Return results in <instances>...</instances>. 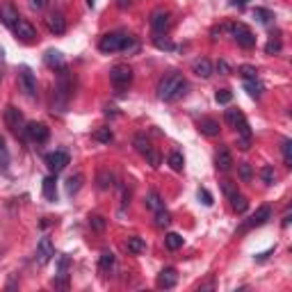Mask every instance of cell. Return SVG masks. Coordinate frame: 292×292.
<instances>
[{
	"mask_svg": "<svg viewBox=\"0 0 292 292\" xmlns=\"http://www.w3.org/2000/svg\"><path fill=\"white\" fill-rule=\"evenodd\" d=\"M185 89H187V83H185V78L180 73H167L158 83V98L167 103L176 101V98H180L185 94Z\"/></svg>",
	"mask_w": 292,
	"mask_h": 292,
	"instance_id": "cell-1",
	"label": "cell"
},
{
	"mask_svg": "<svg viewBox=\"0 0 292 292\" xmlns=\"http://www.w3.org/2000/svg\"><path fill=\"white\" fill-rule=\"evenodd\" d=\"M73 96V80H71V73L64 69H60V78H57V84H55V105L60 112H64V108L69 105Z\"/></svg>",
	"mask_w": 292,
	"mask_h": 292,
	"instance_id": "cell-2",
	"label": "cell"
},
{
	"mask_svg": "<svg viewBox=\"0 0 292 292\" xmlns=\"http://www.w3.org/2000/svg\"><path fill=\"white\" fill-rule=\"evenodd\" d=\"M132 39L128 35H121V32H112V35H105L98 42V48H101L103 53H119V50H128L132 48Z\"/></svg>",
	"mask_w": 292,
	"mask_h": 292,
	"instance_id": "cell-3",
	"label": "cell"
},
{
	"mask_svg": "<svg viewBox=\"0 0 292 292\" xmlns=\"http://www.w3.org/2000/svg\"><path fill=\"white\" fill-rule=\"evenodd\" d=\"M5 125L16 137H25V135H28V124H25L23 114L18 112L14 105H7L5 108Z\"/></svg>",
	"mask_w": 292,
	"mask_h": 292,
	"instance_id": "cell-4",
	"label": "cell"
},
{
	"mask_svg": "<svg viewBox=\"0 0 292 292\" xmlns=\"http://www.w3.org/2000/svg\"><path fill=\"white\" fill-rule=\"evenodd\" d=\"M110 83L114 84L117 91H124L132 83V69L128 64H117L110 69Z\"/></svg>",
	"mask_w": 292,
	"mask_h": 292,
	"instance_id": "cell-5",
	"label": "cell"
},
{
	"mask_svg": "<svg viewBox=\"0 0 292 292\" xmlns=\"http://www.w3.org/2000/svg\"><path fill=\"white\" fill-rule=\"evenodd\" d=\"M228 30H231L233 39L238 42V46L247 48V50H251V48L256 46V35H253L245 23H233V25H228Z\"/></svg>",
	"mask_w": 292,
	"mask_h": 292,
	"instance_id": "cell-6",
	"label": "cell"
},
{
	"mask_svg": "<svg viewBox=\"0 0 292 292\" xmlns=\"http://www.w3.org/2000/svg\"><path fill=\"white\" fill-rule=\"evenodd\" d=\"M269 219H272V208H269V206H260V208L240 226L238 233H247V231H251V228H258V226H262V224H267Z\"/></svg>",
	"mask_w": 292,
	"mask_h": 292,
	"instance_id": "cell-7",
	"label": "cell"
},
{
	"mask_svg": "<svg viewBox=\"0 0 292 292\" xmlns=\"http://www.w3.org/2000/svg\"><path fill=\"white\" fill-rule=\"evenodd\" d=\"M169 25H171V14L167 9H155L151 14V30H153L155 37H162L165 32L169 30Z\"/></svg>",
	"mask_w": 292,
	"mask_h": 292,
	"instance_id": "cell-8",
	"label": "cell"
},
{
	"mask_svg": "<svg viewBox=\"0 0 292 292\" xmlns=\"http://www.w3.org/2000/svg\"><path fill=\"white\" fill-rule=\"evenodd\" d=\"M14 35H16L18 42H23V43H35L37 42V28L30 23V21H25V18H18V23L12 28Z\"/></svg>",
	"mask_w": 292,
	"mask_h": 292,
	"instance_id": "cell-9",
	"label": "cell"
},
{
	"mask_svg": "<svg viewBox=\"0 0 292 292\" xmlns=\"http://www.w3.org/2000/svg\"><path fill=\"white\" fill-rule=\"evenodd\" d=\"M18 80H21V89L25 91L28 98H37V96H39V91H37V78H35L30 66H21Z\"/></svg>",
	"mask_w": 292,
	"mask_h": 292,
	"instance_id": "cell-10",
	"label": "cell"
},
{
	"mask_svg": "<svg viewBox=\"0 0 292 292\" xmlns=\"http://www.w3.org/2000/svg\"><path fill=\"white\" fill-rule=\"evenodd\" d=\"M66 165H69V153H66V151H53V153L46 155V167L50 169V173H55V176H57Z\"/></svg>",
	"mask_w": 292,
	"mask_h": 292,
	"instance_id": "cell-11",
	"label": "cell"
},
{
	"mask_svg": "<svg viewBox=\"0 0 292 292\" xmlns=\"http://www.w3.org/2000/svg\"><path fill=\"white\" fill-rule=\"evenodd\" d=\"M28 137L37 144H46L48 137H50V130H48L46 124H37V121H32V124H28Z\"/></svg>",
	"mask_w": 292,
	"mask_h": 292,
	"instance_id": "cell-12",
	"label": "cell"
},
{
	"mask_svg": "<svg viewBox=\"0 0 292 292\" xmlns=\"http://www.w3.org/2000/svg\"><path fill=\"white\" fill-rule=\"evenodd\" d=\"M53 256H55V249H53L50 238H42L39 245H37V262H39V265H48V260Z\"/></svg>",
	"mask_w": 292,
	"mask_h": 292,
	"instance_id": "cell-13",
	"label": "cell"
},
{
	"mask_svg": "<svg viewBox=\"0 0 292 292\" xmlns=\"http://www.w3.org/2000/svg\"><path fill=\"white\" fill-rule=\"evenodd\" d=\"M235 130H238L240 139H238V146L242 151H249L251 149V139H253V135H251V128H249V121L247 119H240V124L235 125Z\"/></svg>",
	"mask_w": 292,
	"mask_h": 292,
	"instance_id": "cell-14",
	"label": "cell"
},
{
	"mask_svg": "<svg viewBox=\"0 0 292 292\" xmlns=\"http://www.w3.org/2000/svg\"><path fill=\"white\" fill-rule=\"evenodd\" d=\"M18 9L12 5V2H5V5H0V21H2V25H7V28H14V25L18 23Z\"/></svg>",
	"mask_w": 292,
	"mask_h": 292,
	"instance_id": "cell-15",
	"label": "cell"
},
{
	"mask_svg": "<svg viewBox=\"0 0 292 292\" xmlns=\"http://www.w3.org/2000/svg\"><path fill=\"white\" fill-rule=\"evenodd\" d=\"M46 23H48V30L53 32V35H64L66 32V18L62 12H53L46 18Z\"/></svg>",
	"mask_w": 292,
	"mask_h": 292,
	"instance_id": "cell-16",
	"label": "cell"
},
{
	"mask_svg": "<svg viewBox=\"0 0 292 292\" xmlns=\"http://www.w3.org/2000/svg\"><path fill=\"white\" fill-rule=\"evenodd\" d=\"M178 283V272L173 267H165L158 274V288H165V290H169V288H173Z\"/></svg>",
	"mask_w": 292,
	"mask_h": 292,
	"instance_id": "cell-17",
	"label": "cell"
},
{
	"mask_svg": "<svg viewBox=\"0 0 292 292\" xmlns=\"http://www.w3.org/2000/svg\"><path fill=\"white\" fill-rule=\"evenodd\" d=\"M43 64H46L48 69H53V71H60V69H64V57H62L60 50L50 48V50H46V55H43Z\"/></svg>",
	"mask_w": 292,
	"mask_h": 292,
	"instance_id": "cell-18",
	"label": "cell"
},
{
	"mask_svg": "<svg viewBox=\"0 0 292 292\" xmlns=\"http://www.w3.org/2000/svg\"><path fill=\"white\" fill-rule=\"evenodd\" d=\"M192 73L199 76V78H210L212 76V64H210V60H206V57L194 60V64H192Z\"/></svg>",
	"mask_w": 292,
	"mask_h": 292,
	"instance_id": "cell-19",
	"label": "cell"
},
{
	"mask_svg": "<svg viewBox=\"0 0 292 292\" xmlns=\"http://www.w3.org/2000/svg\"><path fill=\"white\" fill-rule=\"evenodd\" d=\"M43 197H46V201H57V180H55V173L43 178Z\"/></svg>",
	"mask_w": 292,
	"mask_h": 292,
	"instance_id": "cell-20",
	"label": "cell"
},
{
	"mask_svg": "<svg viewBox=\"0 0 292 292\" xmlns=\"http://www.w3.org/2000/svg\"><path fill=\"white\" fill-rule=\"evenodd\" d=\"M215 165H217V169H219V171H228V169L233 167V155H231V151H228V149H219V153H217V158H215Z\"/></svg>",
	"mask_w": 292,
	"mask_h": 292,
	"instance_id": "cell-21",
	"label": "cell"
},
{
	"mask_svg": "<svg viewBox=\"0 0 292 292\" xmlns=\"http://www.w3.org/2000/svg\"><path fill=\"white\" fill-rule=\"evenodd\" d=\"M199 128H201V132L206 137H217L219 135V121L217 119H201Z\"/></svg>",
	"mask_w": 292,
	"mask_h": 292,
	"instance_id": "cell-22",
	"label": "cell"
},
{
	"mask_svg": "<svg viewBox=\"0 0 292 292\" xmlns=\"http://www.w3.org/2000/svg\"><path fill=\"white\" fill-rule=\"evenodd\" d=\"M83 180H84L83 173H73V176H69V180H66V194L73 197V194L83 187Z\"/></svg>",
	"mask_w": 292,
	"mask_h": 292,
	"instance_id": "cell-23",
	"label": "cell"
},
{
	"mask_svg": "<svg viewBox=\"0 0 292 292\" xmlns=\"http://www.w3.org/2000/svg\"><path fill=\"white\" fill-rule=\"evenodd\" d=\"M228 201H231V208L235 210V212H238V215H242V212H245L247 208H249V201H247V197H242V194H233L231 199H228Z\"/></svg>",
	"mask_w": 292,
	"mask_h": 292,
	"instance_id": "cell-24",
	"label": "cell"
},
{
	"mask_svg": "<svg viewBox=\"0 0 292 292\" xmlns=\"http://www.w3.org/2000/svg\"><path fill=\"white\" fill-rule=\"evenodd\" d=\"M144 203H146V208L149 210H160V208H165V203H162V199H160V194L155 190H151L149 194H146V199H144Z\"/></svg>",
	"mask_w": 292,
	"mask_h": 292,
	"instance_id": "cell-25",
	"label": "cell"
},
{
	"mask_svg": "<svg viewBox=\"0 0 292 292\" xmlns=\"http://www.w3.org/2000/svg\"><path fill=\"white\" fill-rule=\"evenodd\" d=\"M125 249L130 251V253H135V256H139V253H144V251H146V242H144L142 238H128V242H125Z\"/></svg>",
	"mask_w": 292,
	"mask_h": 292,
	"instance_id": "cell-26",
	"label": "cell"
},
{
	"mask_svg": "<svg viewBox=\"0 0 292 292\" xmlns=\"http://www.w3.org/2000/svg\"><path fill=\"white\" fill-rule=\"evenodd\" d=\"M245 89L249 91V96L251 98H260L262 96V84L258 83V78H251V80H245Z\"/></svg>",
	"mask_w": 292,
	"mask_h": 292,
	"instance_id": "cell-27",
	"label": "cell"
},
{
	"mask_svg": "<svg viewBox=\"0 0 292 292\" xmlns=\"http://www.w3.org/2000/svg\"><path fill=\"white\" fill-rule=\"evenodd\" d=\"M183 235H178V233H167V238H165V245H167L169 251H178L180 247H183Z\"/></svg>",
	"mask_w": 292,
	"mask_h": 292,
	"instance_id": "cell-28",
	"label": "cell"
},
{
	"mask_svg": "<svg viewBox=\"0 0 292 292\" xmlns=\"http://www.w3.org/2000/svg\"><path fill=\"white\" fill-rule=\"evenodd\" d=\"M132 146L137 149L139 155H146L151 149H153V146H151V142L144 137V135H135V139H132Z\"/></svg>",
	"mask_w": 292,
	"mask_h": 292,
	"instance_id": "cell-29",
	"label": "cell"
},
{
	"mask_svg": "<svg viewBox=\"0 0 292 292\" xmlns=\"http://www.w3.org/2000/svg\"><path fill=\"white\" fill-rule=\"evenodd\" d=\"M169 167H171L173 171H183V167H185V158H183V153H178V151L169 153Z\"/></svg>",
	"mask_w": 292,
	"mask_h": 292,
	"instance_id": "cell-30",
	"label": "cell"
},
{
	"mask_svg": "<svg viewBox=\"0 0 292 292\" xmlns=\"http://www.w3.org/2000/svg\"><path fill=\"white\" fill-rule=\"evenodd\" d=\"M253 18H256L258 23H265V25H267L269 21L274 18V14L269 12V9H262V7H256V9H253Z\"/></svg>",
	"mask_w": 292,
	"mask_h": 292,
	"instance_id": "cell-31",
	"label": "cell"
},
{
	"mask_svg": "<svg viewBox=\"0 0 292 292\" xmlns=\"http://www.w3.org/2000/svg\"><path fill=\"white\" fill-rule=\"evenodd\" d=\"M155 224L160 228H165V226H169L171 224V215H169L165 208H160V210H155Z\"/></svg>",
	"mask_w": 292,
	"mask_h": 292,
	"instance_id": "cell-32",
	"label": "cell"
},
{
	"mask_svg": "<svg viewBox=\"0 0 292 292\" xmlns=\"http://www.w3.org/2000/svg\"><path fill=\"white\" fill-rule=\"evenodd\" d=\"M94 139L96 142H101V144H110L114 139V135H112L110 128H98V130L94 132Z\"/></svg>",
	"mask_w": 292,
	"mask_h": 292,
	"instance_id": "cell-33",
	"label": "cell"
},
{
	"mask_svg": "<svg viewBox=\"0 0 292 292\" xmlns=\"http://www.w3.org/2000/svg\"><path fill=\"white\" fill-rule=\"evenodd\" d=\"M240 119H245V114L240 112V110H226V124L231 125V128H235V125L240 124Z\"/></svg>",
	"mask_w": 292,
	"mask_h": 292,
	"instance_id": "cell-34",
	"label": "cell"
},
{
	"mask_svg": "<svg viewBox=\"0 0 292 292\" xmlns=\"http://www.w3.org/2000/svg\"><path fill=\"white\" fill-rule=\"evenodd\" d=\"M281 153H283V162L288 167H292V139H286L281 144Z\"/></svg>",
	"mask_w": 292,
	"mask_h": 292,
	"instance_id": "cell-35",
	"label": "cell"
},
{
	"mask_svg": "<svg viewBox=\"0 0 292 292\" xmlns=\"http://www.w3.org/2000/svg\"><path fill=\"white\" fill-rule=\"evenodd\" d=\"M114 265V253L112 251H105V253H101V260H98V267L103 269V272H108L110 267Z\"/></svg>",
	"mask_w": 292,
	"mask_h": 292,
	"instance_id": "cell-36",
	"label": "cell"
},
{
	"mask_svg": "<svg viewBox=\"0 0 292 292\" xmlns=\"http://www.w3.org/2000/svg\"><path fill=\"white\" fill-rule=\"evenodd\" d=\"M281 48H283V46H281V39H279V37H272V39L267 42V46H265V53H267V55H276V53H281Z\"/></svg>",
	"mask_w": 292,
	"mask_h": 292,
	"instance_id": "cell-37",
	"label": "cell"
},
{
	"mask_svg": "<svg viewBox=\"0 0 292 292\" xmlns=\"http://www.w3.org/2000/svg\"><path fill=\"white\" fill-rule=\"evenodd\" d=\"M260 178H262V183H265V185H272V183H274V178H276L274 169L269 167V165H265V167L260 169Z\"/></svg>",
	"mask_w": 292,
	"mask_h": 292,
	"instance_id": "cell-38",
	"label": "cell"
},
{
	"mask_svg": "<svg viewBox=\"0 0 292 292\" xmlns=\"http://www.w3.org/2000/svg\"><path fill=\"white\" fill-rule=\"evenodd\" d=\"M240 178L245 180V183H251V178H253V169H251L249 162H242V165H240Z\"/></svg>",
	"mask_w": 292,
	"mask_h": 292,
	"instance_id": "cell-39",
	"label": "cell"
},
{
	"mask_svg": "<svg viewBox=\"0 0 292 292\" xmlns=\"http://www.w3.org/2000/svg\"><path fill=\"white\" fill-rule=\"evenodd\" d=\"M89 226L94 228V231H105V217H101V215H91L89 217Z\"/></svg>",
	"mask_w": 292,
	"mask_h": 292,
	"instance_id": "cell-40",
	"label": "cell"
},
{
	"mask_svg": "<svg viewBox=\"0 0 292 292\" xmlns=\"http://www.w3.org/2000/svg\"><path fill=\"white\" fill-rule=\"evenodd\" d=\"M144 158H146V162H149V165H151L153 169H158V167H160V153H158L155 149H151L149 153L144 155Z\"/></svg>",
	"mask_w": 292,
	"mask_h": 292,
	"instance_id": "cell-41",
	"label": "cell"
},
{
	"mask_svg": "<svg viewBox=\"0 0 292 292\" xmlns=\"http://www.w3.org/2000/svg\"><path fill=\"white\" fill-rule=\"evenodd\" d=\"M112 173H108V171H101L98 173V187H101V190H108L110 185H112Z\"/></svg>",
	"mask_w": 292,
	"mask_h": 292,
	"instance_id": "cell-42",
	"label": "cell"
},
{
	"mask_svg": "<svg viewBox=\"0 0 292 292\" xmlns=\"http://www.w3.org/2000/svg\"><path fill=\"white\" fill-rule=\"evenodd\" d=\"M215 98H217V103H219V105H228V103L233 101V94L228 89H219Z\"/></svg>",
	"mask_w": 292,
	"mask_h": 292,
	"instance_id": "cell-43",
	"label": "cell"
},
{
	"mask_svg": "<svg viewBox=\"0 0 292 292\" xmlns=\"http://www.w3.org/2000/svg\"><path fill=\"white\" fill-rule=\"evenodd\" d=\"M53 288H62V290L69 288V276H66V272H60V276H55V279H53Z\"/></svg>",
	"mask_w": 292,
	"mask_h": 292,
	"instance_id": "cell-44",
	"label": "cell"
},
{
	"mask_svg": "<svg viewBox=\"0 0 292 292\" xmlns=\"http://www.w3.org/2000/svg\"><path fill=\"white\" fill-rule=\"evenodd\" d=\"M240 73H242V78H245V80H251V78H258L256 66H249V64L240 66Z\"/></svg>",
	"mask_w": 292,
	"mask_h": 292,
	"instance_id": "cell-45",
	"label": "cell"
},
{
	"mask_svg": "<svg viewBox=\"0 0 292 292\" xmlns=\"http://www.w3.org/2000/svg\"><path fill=\"white\" fill-rule=\"evenodd\" d=\"M221 190H224V194L231 199L233 194H238V185L231 183V180H224V183H221Z\"/></svg>",
	"mask_w": 292,
	"mask_h": 292,
	"instance_id": "cell-46",
	"label": "cell"
},
{
	"mask_svg": "<svg viewBox=\"0 0 292 292\" xmlns=\"http://www.w3.org/2000/svg\"><path fill=\"white\" fill-rule=\"evenodd\" d=\"M199 199L203 201V206H212V194L208 190H203V187L199 190Z\"/></svg>",
	"mask_w": 292,
	"mask_h": 292,
	"instance_id": "cell-47",
	"label": "cell"
},
{
	"mask_svg": "<svg viewBox=\"0 0 292 292\" xmlns=\"http://www.w3.org/2000/svg\"><path fill=\"white\" fill-rule=\"evenodd\" d=\"M153 42H155V46H158V48H165V50H173V43L167 42V39L162 42V37H155Z\"/></svg>",
	"mask_w": 292,
	"mask_h": 292,
	"instance_id": "cell-48",
	"label": "cell"
},
{
	"mask_svg": "<svg viewBox=\"0 0 292 292\" xmlns=\"http://www.w3.org/2000/svg\"><path fill=\"white\" fill-rule=\"evenodd\" d=\"M0 158H2V162L7 165V160H9V153H7V146H5V139L0 137Z\"/></svg>",
	"mask_w": 292,
	"mask_h": 292,
	"instance_id": "cell-49",
	"label": "cell"
},
{
	"mask_svg": "<svg viewBox=\"0 0 292 292\" xmlns=\"http://www.w3.org/2000/svg\"><path fill=\"white\" fill-rule=\"evenodd\" d=\"M130 5H132V0H117V7H119V9H128Z\"/></svg>",
	"mask_w": 292,
	"mask_h": 292,
	"instance_id": "cell-50",
	"label": "cell"
},
{
	"mask_svg": "<svg viewBox=\"0 0 292 292\" xmlns=\"http://www.w3.org/2000/svg\"><path fill=\"white\" fill-rule=\"evenodd\" d=\"M46 5H48V0H32V7H35V9H43Z\"/></svg>",
	"mask_w": 292,
	"mask_h": 292,
	"instance_id": "cell-51",
	"label": "cell"
},
{
	"mask_svg": "<svg viewBox=\"0 0 292 292\" xmlns=\"http://www.w3.org/2000/svg\"><path fill=\"white\" fill-rule=\"evenodd\" d=\"M66 267H69V256H62L60 258V272H66Z\"/></svg>",
	"mask_w": 292,
	"mask_h": 292,
	"instance_id": "cell-52",
	"label": "cell"
},
{
	"mask_svg": "<svg viewBox=\"0 0 292 292\" xmlns=\"http://www.w3.org/2000/svg\"><path fill=\"white\" fill-rule=\"evenodd\" d=\"M217 69H219V71H221V73H231V66H228V64H226V62H224V60H221V62H219V64H217Z\"/></svg>",
	"mask_w": 292,
	"mask_h": 292,
	"instance_id": "cell-53",
	"label": "cell"
},
{
	"mask_svg": "<svg viewBox=\"0 0 292 292\" xmlns=\"http://www.w3.org/2000/svg\"><path fill=\"white\" fill-rule=\"evenodd\" d=\"M249 0H233V7H245Z\"/></svg>",
	"mask_w": 292,
	"mask_h": 292,
	"instance_id": "cell-54",
	"label": "cell"
}]
</instances>
